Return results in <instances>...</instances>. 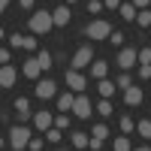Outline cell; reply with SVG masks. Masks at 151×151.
<instances>
[{
    "instance_id": "6da1fadb",
    "label": "cell",
    "mask_w": 151,
    "mask_h": 151,
    "mask_svg": "<svg viewBox=\"0 0 151 151\" xmlns=\"http://www.w3.org/2000/svg\"><path fill=\"white\" fill-rule=\"evenodd\" d=\"M30 139H33V136H30L27 124H12V127H9V145H12V151H24L30 145Z\"/></svg>"
},
{
    "instance_id": "7a4b0ae2",
    "label": "cell",
    "mask_w": 151,
    "mask_h": 151,
    "mask_svg": "<svg viewBox=\"0 0 151 151\" xmlns=\"http://www.w3.org/2000/svg\"><path fill=\"white\" fill-rule=\"evenodd\" d=\"M27 27L33 30V36H40V33H48L55 27V18H52V12H45V9H36L30 21H27Z\"/></svg>"
},
{
    "instance_id": "3957f363",
    "label": "cell",
    "mask_w": 151,
    "mask_h": 151,
    "mask_svg": "<svg viewBox=\"0 0 151 151\" xmlns=\"http://www.w3.org/2000/svg\"><path fill=\"white\" fill-rule=\"evenodd\" d=\"M85 36H88V40H109V36H112V24L97 18V21H91L85 27Z\"/></svg>"
},
{
    "instance_id": "277c9868",
    "label": "cell",
    "mask_w": 151,
    "mask_h": 151,
    "mask_svg": "<svg viewBox=\"0 0 151 151\" xmlns=\"http://www.w3.org/2000/svg\"><path fill=\"white\" fill-rule=\"evenodd\" d=\"M94 64V48L91 45H82L79 52L73 55V70H85V67H91Z\"/></svg>"
},
{
    "instance_id": "5b68a950",
    "label": "cell",
    "mask_w": 151,
    "mask_h": 151,
    "mask_svg": "<svg viewBox=\"0 0 151 151\" xmlns=\"http://www.w3.org/2000/svg\"><path fill=\"white\" fill-rule=\"evenodd\" d=\"M136 64H139V52H136V48H121V52H118V67L124 73L133 70Z\"/></svg>"
},
{
    "instance_id": "8992f818",
    "label": "cell",
    "mask_w": 151,
    "mask_h": 151,
    "mask_svg": "<svg viewBox=\"0 0 151 151\" xmlns=\"http://www.w3.org/2000/svg\"><path fill=\"white\" fill-rule=\"evenodd\" d=\"M58 97V85L52 79H40L36 82V100H55Z\"/></svg>"
},
{
    "instance_id": "52a82bcc",
    "label": "cell",
    "mask_w": 151,
    "mask_h": 151,
    "mask_svg": "<svg viewBox=\"0 0 151 151\" xmlns=\"http://www.w3.org/2000/svg\"><path fill=\"white\" fill-rule=\"evenodd\" d=\"M73 112H76V118H91L94 115V106H91V100H88L85 94H79V97H76V103H73Z\"/></svg>"
},
{
    "instance_id": "ba28073f",
    "label": "cell",
    "mask_w": 151,
    "mask_h": 151,
    "mask_svg": "<svg viewBox=\"0 0 151 151\" xmlns=\"http://www.w3.org/2000/svg\"><path fill=\"white\" fill-rule=\"evenodd\" d=\"M67 85H70V91H76V94H85L88 76H82L79 70H70V73H67Z\"/></svg>"
},
{
    "instance_id": "9c48e42d",
    "label": "cell",
    "mask_w": 151,
    "mask_h": 151,
    "mask_svg": "<svg viewBox=\"0 0 151 151\" xmlns=\"http://www.w3.org/2000/svg\"><path fill=\"white\" fill-rule=\"evenodd\" d=\"M33 127L36 130H52L55 127V115H52V112H36V115H33Z\"/></svg>"
},
{
    "instance_id": "30bf717a",
    "label": "cell",
    "mask_w": 151,
    "mask_h": 151,
    "mask_svg": "<svg viewBox=\"0 0 151 151\" xmlns=\"http://www.w3.org/2000/svg\"><path fill=\"white\" fill-rule=\"evenodd\" d=\"M70 15H73V12H70V6H64V3H60V6H55V9H52L55 27H64V24H70Z\"/></svg>"
},
{
    "instance_id": "8fae6325",
    "label": "cell",
    "mask_w": 151,
    "mask_h": 151,
    "mask_svg": "<svg viewBox=\"0 0 151 151\" xmlns=\"http://www.w3.org/2000/svg\"><path fill=\"white\" fill-rule=\"evenodd\" d=\"M21 73L27 76L30 82H33V79H40V73H42V67H40V60H36V58H27V60H24V67H21Z\"/></svg>"
},
{
    "instance_id": "7c38bea8",
    "label": "cell",
    "mask_w": 151,
    "mask_h": 151,
    "mask_svg": "<svg viewBox=\"0 0 151 151\" xmlns=\"http://www.w3.org/2000/svg\"><path fill=\"white\" fill-rule=\"evenodd\" d=\"M15 79H18V73H15V70H12V64H6L3 70H0V85H3V88H6V91H9V88H12V85H15Z\"/></svg>"
},
{
    "instance_id": "4fadbf2b",
    "label": "cell",
    "mask_w": 151,
    "mask_h": 151,
    "mask_svg": "<svg viewBox=\"0 0 151 151\" xmlns=\"http://www.w3.org/2000/svg\"><path fill=\"white\" fill-rule=\"evenodd\" d=\"M15 112H18V121H21V124L27 121V118H30V97H18V100H15Z\"/></svg>"
},
{
    "instance_id": "5bb4252c",
    "label": "cell",
    "mask_w": 151,
    "mask_h": 151,
    "mask_svg": "<svg viewBox=\"0 0 151 151\" xmlns=\"http://www.w3.org/2000/svg\"><path fill=\"white\" fill-rule=\"evenodd\" d=\"M124 103H127V106H139V103H142V88L130 85L127 91H124Z\"/></svg>"
},
{
    "instance_id": "9a60e30c",
    "label": "cell",
    "mask_w": 151,
    "mask_h": 151,
    "mask_svg": "<svg viewBox=\"0 0 151 151\" xmlns=\"http://www.w3.org/2000/svg\"><path fill=\"white\" fill-rule=\"evenodd\" d=\"M115 82H109V79H100V85H97V91H100V97H103V100H109L112 94H115Z\"/></svg>"
},
{
    "instance_id": "2e32d148",
    "label": "cell",
    "mask_w": 151,
    "mask_h": 151,
    "mask_svg": "<svg viewBox=\"0 0 151 151\" xmlns=\"http://www.w3.org/2000/svg\"><path fill=\"white\" fill-rule=\"evenodd\" d=\"M118 12H121V18H124V21H136V15H139V9H136L133 3H121Z\"/></svg>"
},
{
    "instance_id": "e0dca14e",
    "label": "cell",
    "mask_w": 151,
    "mask_h": 151,
    "mask_svg": "<svg viewBox=\"0 0 151 151\" xmlns=\"http://www.w3.org/2000/svg\"><path fill=\"white\" fill-rule=\"evenodd\" d=\"M91 76L106 79V76H109V64H106V60H94V64H91Z\"/></svg>"
},
{
    "instance_id": "ac0fdd59",
    "label": "cell",
    "mask_w": 151,
    "mask_h": 151,
    "mask_svg": "<svg viewBox=\"0 0 151 151\" xmlns=\"http://www.w3.org/2000/svg\"><path fill=\"white\" fill-rule=\"evenodd\" d=\"M73 103H76V97H73V94H58V109H60V112L73 109Z\"/></svg>"
},
{
    "instance_id": "d6986e66",
    "label": "cell",
    "mask_w": 151,
    "mask_h": 151,
    "mask_svg": "<svg viewBox=\"0 0 151 151\" xmlns=\"http://www.w3.org/2000/svg\"><path fill=\"white\" fill-rule=\"evenodd\" d=\"M112 151H133V148H130V139H127V136H124V133H121V136H118V139H115V142H112Z\"/></svg>"
},
{
    "instance_id": "ffe728a7",
    "label": "cell",
    "mask_w": 151,
    "mask_h": 151,
    "mask_svg": "<svg viewBox=\"0 0 151 151\" xmlns=\"http://www.w3.org/2000/svg\"><path fill=\"white\" fill-rule=\"evenodd\" d=\"M70 139H73V145H76V148H88V145H91V139H88L85 133H73Z\"/></svg>"
},
{
    "instance_id": "44dd1931",
    "label": "cell",
    "mask_w": 151,
    "mask_h": 151,
    "mask_svg": "<svg viewBox=\"0 0 151 151\" xmlns=\"http://www.w3.org/2000/svg\"><path fill=\"white\" fill-rule=\"evenodd\" d=\"M118 124H121V133H124V136H127V133H133V130H136V121H130V115H124V118H121Z\"/></svg>"
},
{
    "instance_id": "7402d4cb",
    "label": "cell",
    "mask_w": 151,
    "mask_h": 151,
    "mask_svg": "<svg viewBox=\"0 0 151 151\" xmlns=\"http://www.w3.org/2000/svg\"><path fill=\"white\" fill-rule=\"evenodd\" d=\"M136 130L142 139H151V121H136Z\"/></svg>"
},
{
    "instance_id": "603a6c76",
    "label": "cell",
    "mask_w": 151,
    "mask_h": 151,
    "mask_svg": "<svg viewBox=\"0 0 151 151\" xmlns=\"http://www.w3.org/2000/svg\"><path fill=\"white\" fill-rule=\"evenodd\" d=\"M136 24H139V27H151V12H148V9H139V15H136Z\"/></svg>"
},
{
    "instance_id": "cb8c5ba5",
    "label": "cell",
    "mask_w": 151,
    "mask_h": 151,
    "mask_svg": "<svg viewBox=\"0 0 151 151\" xmlns=\"http://www.w3.org/2000/svg\"><path fill=\"white\" fill-rule=\"evenodd\" d=\"M36 60H40V67H42V70H48V67H52V60H55V58L48 55V52H40V55H36Z\"/></svg>"
},
{
    "instance_id": "d4e9b609",
    "label": "cell",
    "mask_w": 151,
    "mask_h": 151,
    "mask_svg": "<svg viewBox=\"0 0 151 151\" xmlns=\"http://www.w3.org/2000/svg\"><path fill=\"white\" fill-rule=\"evenodd\" d=\"M94 136L97 139H106L109 136V124H94Z\"/></svg>"
},
{
    "instance_id": "484cf974",
    "label": "cell",
    "mask_w": 151,
    "mask_h": 151,
    "mask_svg": "<svg viewBox=\"0 0 151 151\" xmlns=\"http://www.w3.org/2000/svg\"><path fill=\"white\" fill-rule=\"evenodd\" d=\"M97 112H100V115H103V118H109V115H112V103H109V100H100Z\"/></svg>"
},
{
    "instance_id": "4316f807",
    "label": "cell",
    "mask_w": 151,
    "mask_h": 151,
    "mask_svg": "<svg viewBox=\"0 0 151 151\" xmlns=\"http://www.w3.org/2000/svg\"><path fill=\"white\" fill-rule=\"evenodd\" d=\"M45 139H48V142H60V127H52V130H45Z\"/></svg>"
},
{
    "instance_id": "83f0119b",
    "label": "cell",
    "mask_w": 151,
    "mask_h": 151,
    "mask_svg": "<svg viewBox=\"0 0 151 151\" xmlns=\"http://www.w3.org/2000/svg\"><path fill=\"white\" fill-rule=\"evenodd\" d=\"M103 6H106L103 0H88V12H94V15H97V12L103 9Z\"/></svg>"
},
{
    "instance_id": "f1b7e54d",
    "label": "cell",
    "mask_w": 151,
    "mask_h": 151,
    "mask_svg": "<svg viewBox=\"0 0 151 151\" xmlns=\"http://www.w3.org/2000/svg\"><path fill=\"white\" fill-rule=\"evenodd\" d=\"M9 45H12V48H24V36H21V33H12Z\"/></svg>"
},
{
    "instance_id": "f546056e",
    "label": "cell",
    "mask_w": 151,
    "mask_h": 151,
    "mask_svg": "<svg viewBox=\"0 0 151 151\" xmlns=\"http://www.w3.org/2000/svg\"><path fill=\"white\" fill-rule=\"evenodd\" d=\"M139 64H151V45L148 48H139Z\"/></svg>"
},
{
    "instance_id": "4dcf8cb0",
    "label": "cell",
    "mask_w": 151,
    "mask_h": 151,
    "mask_svg": "<svg viewBox=\"0 0 151 151\" xmlns=\"http://www.w3.org/2000/svg\"><path fill=\"white\" fill-rule=\"evenodd\" d=\"M24 48H27V52H36V36H24Z\"/></svg>"
},
{
    "instance_id": "1f68e13d",
    "label": "cell",
    "mask_w": 151,
    "mask_h": 151,
    "mask_svg": "<svg viewBox=\"0 0 151 151\" xmlns=\"http://www.w3.org/2000/svg\"><path fill=\"white\" fill-rule=\"evenodd\" d=\"M115 85H118V88H124V91H127V88H130V76H118V79H115Z\"/></svg>"
},
{
    "instance_id": "d6a6232c",
    "label": "cell",
    "mask_w": 151,
    "mask_h": 151,
    "mask_svg": "<svg viewBox=\"0 0 151 151\" xmlns=\"http://www.w3.org/2000/svg\"><path fill=\"white\" fill-rule=\"evenodd\" d=\"M139 76H142V79H151V64H142L139 67Z\"/></svg>"
},
{
    "instance_id": "836d02e7",
    "label": "cell",
    "mask_w": 151,
    "mask_h": 151,
    "mask_svg": "<svg viewBox=\"0 0 151 151\" xmlns=\"http://www.w3.org/2000/svg\"><path fill=\"white\" fill-rule=\"evenodd\" d=\"M109 42H112V45H121V42H124V33H112Z\"/></svg>"
},
{
    "instance_id": "e575fe53",
    "label": "cell",
    "mask_w": 151,
    "mask_h": 151,
    "mask_svg": "<svg viewBox=\"0 0 151 151\" xmlns=\"http://www.w3.org/2000/svg\"><path fill=\"white\" fill-rule=\"evenodd\" d=\"M67 124H70L67 115H58V118H55V127H67Z\"/></svg>"
},
{
    "instance_id": "d590c367",
    "label": "cell",
    "mask_w": 151,
    "mask_h": 151,
    "mask_svg": "<svg viewBox=\"0 0 151 151\" xmlns=\"http://www.w3.org/2000/svg\"><path fill=\"white\" fill-rule=\"evenodd\" d=\"M88 148H94V151H100V148H103V139H97V136H91V145H88Z\"/></svg>"
},
{
    "instance_id": "8d00e7d4",
    "label": "cell",
    "mask_w": 151,
    "mask_h": 151,
    "mask_svg": "<svg viewBox=\"0 0 151 151\" xmlns=\"http://www.w3.org/2000/svg\"><path fill=\"white\" fill-rule=\"evenodd\" d=\"M42 145H45V142H42V139H30V145H27V148H30V151H40V148H42Z\"/></svg>"
},
{
    "instance_id": "74e56055",
    "label": "cell",
    "mask_w": 151,
    "mask_h": 151,
    "mask_svg": "<svg viewBox=\"0 0 151 151\" xmlns=\"http://www.w3.org/2000/svg\"><path fill=\"white\" fill-rule=\"evenodd\" d=\"M130 3H133L136 9H145V6H151V0H130Z\"/></svg>"
},
{
    "instance_id": "f35d334b",
    "label": "cell",
    "mask_w": 151,
    "mask_h": 151,
    "mask_svg": "<svg viewBox=\"0 0 151 151\" xmlns=\"http://www.w3.org/2000/svg\"><path fill=\"white\" fill-rule=\"evenodd\" d=\"M9 58H12V52H6V48H3V52H0V64L6 67V64H9Z\"/></svg>"
},
{
    "instance_id": "ab89813d",
    "label": "cell",
    "mask_w": 151,
    "mask_h": 151,
    "mask_svg": "<svg viewBox=\"0 0 151 151\" xmlns=\"http://www.w3.org/2000/svg\"><path fill=\"white\" fill-rule=\"evenodd\" d=\"M106 9H121V0H106Z\"/></svg>"
},
{
    "instance_id": "60d3db41",
    "label": "cell",
    "mask_w": 151,
    "mask_h": 151,
    "mask_svg": "<svg viewBox=\"0 0 151 151\" xmlns=\"http://www.w3.org/2000/svg\"><path fill=\"white\" fill-rule=\"evenodd\" d=\"M18 6H24V9H30V6H33V0H18Z\"/></svg>"
},
{
    "instance_id": "b9f144b4",
    "label": "cell",
    "mask_w": 151,
    "mask_h": 151,
    "mask_svg": "<svg viewBox=\"0 0 151 151\" xmlns=\"http://www.w3.org/2000/svg\"><path fill=\"white\" fill-rule=\"evenodd\" d=\"M133 151H151V148H133Z\"/></svg>"
},
{
    "instance_id": "7bdbcfd3",
    "label": "cell",
    "mask_w": 151,
    "mask_h": 151,
    "mask_svg": "<svg viewBox=\"0 0 151 151\" xmlns=\"http://www.w3.org/2000/svg\"><path fill=\"white\" fill-rule=\"evenodd\" d=\"M67 3H79V0H67Z\"/></svg>"
},
{
    "instance_id": "ee69618b",
    "label": "cell",
    "mask_w": 151,
    "mask_h": 151,
    "mask_svg": "<svg viewBox=\"0 0 151 151\" xmlns=\"http://www.w3.org/2000/svg\"><path fill=\"white\" fill-rule=\"evenodd\" d=\"M58 151H67V148H58Z\"/></svg>"
}]
</instances>
